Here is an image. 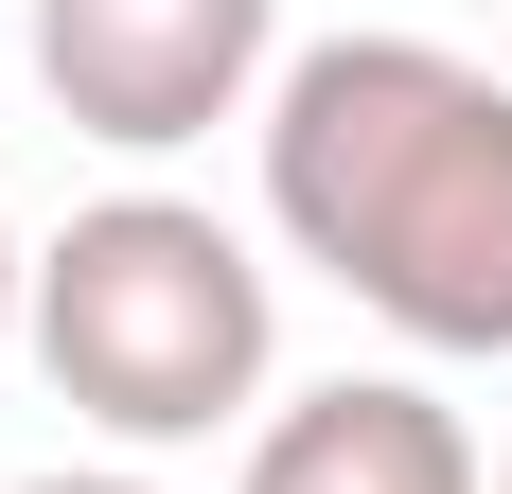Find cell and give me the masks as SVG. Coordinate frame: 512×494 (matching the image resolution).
I'll return each instance as SVG.
<instances>
[{
    "mask_svg": "<svg viewBox=\"0 0 512 494\" xmlns=\"http://www.w3.org/2000/svg\"><path fill=\"white\" fill-rule=\"evenodd\" d=\"M248 142L283 265H318L407 353H512V71L407 18H354L283 53Z\"/></svg>",
    "mask_w": 512,
    "mask_h": 494,
    "instance_id": "obj_1",
    "label": "cell"
},
{
    "mask_svg": "<svg viewBox=\"0 0 512 494\" xmlns=\"http://www.w3.org/2000/svg\"><path fill=\"white\" fill-rule=\"evenodd\" d=\"M53 406L89 424L106 459H195V442H248L283 406V265L212 195H89L71 230L36 247V336Z\"/></svg>",
    "mask_w": 512,
    "mask_h": 494,
    "instance_id": "obj_2",
    "label": "cell"
},
{
    "mask_svg": "<svg viewBox=\"0 0 512 494\" xmlns=\"http://www.w3.org/2000/svg\"><path fill=\"white\" fill-rule=\"evenodd\" d=\"M18 53H36V89L71 142L106 159H177L212 124H265L283 89V0H18Z\"/></svg>",
    "mask_w": 512,
    "mask_h": 494,
    "instance_id": "obj_3",
    "label": "cell"
},
{
    "mask_svg": "<svg viewBox=\"0 0 512 494\" xmlns=\"http://www.w3.org/2000/svg\"><path fill=\"white\" fill-rule=\"evenodd\" d=\"M230 494H495V459L424 371H318L248 424Z\"/></svg>",
    "mask_w": 512,
    "mask_h": 494,
    "instance_id": "obj_4",
    "label": "cell"
},
{
    "mask_svg": "<svg viewBox=\"0 0 512 494\" xmlns=\"http://www.w3.org/2000/svg\"><path fill=\"white\" fill-rule=\"evenodd\" d=\"M18 494H177L159 459H53V477H18Z\"/></svg>",
    "mask_w": 512,
    "mask_h": 494,
    "instance_id": "obj_5",
    "label": "cell"
},
{
    "mask_svg": "<svg viewBox=\"0 0 512 494\" xmlns=\"http://www.w3.org/2000/svg\"><path fill=\"white\" fill-rule=\"evenodd\" d=\"M36 336V247H18V212H0V353Z\"/></svg>",
    "mask_w": 512,
    "mask_h": 494,
    "instance_id": "obj_6",
    "label": "cell"
},
{
    "mask_svg": "<svg viewBox=\"0 0 512 494\" xmlns=\"http://www.w3.org/2000/svg\"><path fill=\"white\" fill-rule=\"evenodd\" d=\"M495 494H512V459H495Z\"/></svg>",
    "mask_w": 512,
    "mask_h": 494,
    "instance_id": "obj_7",
    "label": "cell"
}]
</instances>
